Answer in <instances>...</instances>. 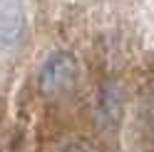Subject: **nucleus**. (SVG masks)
I'll return each instance as SVG.
<instances>
[{
  "instance_id": "nucleus-1",
  "label": "nucleus",
  "mask_w": 154,
  "mask_h": 152,
  "mask_svg": "<svg viewBox=\"0 0 154 152\" xmlns=\"http://www.w3.org/2000/svg\"><path fill=\"white\" fill-rule=\"evenodd\" d=\"M77 82V60L75 55L57 50L42 62L40 68V90L45 95L67 92Z\"/></svg>"
},
{
  "instance_id": "nucleus-2",
  "label": "nucleus",
  "mask_w": 154,
  "mask_h": 152,
  "mask_svg": "<svg viewBox=\"0 0 154 152\" xmlns=\"http://www.w3.org/2000/svg\"><path fill=\"white\" fill-rule=\"evenodd\" d=\"M27 20L23 0H0V47L15 50L25 40Z\"/></svg>"
},
{
  "instance_id": "nucleus-3",
  "label": "nucleus",
  "mask_w": 154,
  "mask_h": 152,
  "mask_svg": "<svg viewBox=\"0 0 154 152\" xmlns=\"http://www.w3.org/2000/svg\"><path fill=\"white\" fill-rule=\"evenodd\" d=\"M100 110H104V115H100V120H104V125L117 120L119 110H122V102H119V92L117 87H104L100 95Z\"/></svg>"
},
{
  "instance_id": "nucleus-4",
  "label": "nucleus",
  "mask_w": 154,
  "mask_h": 152,
  "mask_svg": "<svg viewBox=\"0 0 154 152\" xmlns=\"http://www.w3.org/2000/svg\"><path fill=\"white\" fill-rule=\"evenodd\" d=\"M60 152H92V150L85 147V145H80V142H72V145H65Z\"/></svg>"
}]
</instances>
